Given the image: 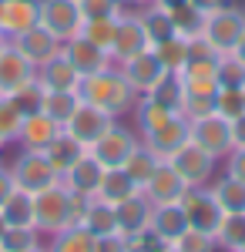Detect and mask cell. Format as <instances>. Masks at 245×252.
<instances>
[{"label": "cell", "instance_id": "obj_21", "mask_svg": "<svg viewBox=\"0 0 245 252\" xmlns=\"http://www.w3.org/2000/svg\"><path fill=\"white\" fill-rule=\"evenodd\" d=\"M61 131H64V125H57L51 115H44L37 108V111H27L17 141H20V148H27V152H44Z\"/></svg>", "mask_w": 245, "mask_h": 252}, {"label": "cell", "instance_id": "obj_50", "mask_svg": "<svg viewBox=\"0 0 245 252\" xmlns=\"http://www.w3.org/2000/svg\"><path fill=\"white\" fill-rule=\"evenodd\" d=\"M195 10H202V14H212V10H218V7H225L232 0H188Z\"/></svg>", "mask_w": 245, "mask_h": 252}, {"label": "cell", "instance_id": "obj_2", "mask_svg": "<svg viewBox=\"0 0 245 252\" xmlns=\"http://www.w3.org/2000/svg\"><path fill=\"white\" fill-rule=\"evenodd\" d=\"M84 205H88L84 195L71 192L64 182H57L34 195V225L40 235H54L67 225H77L84 215Z\"/></svg>", "mask_w": 245, "mask_h": 252}, {"label": "cell", "instance_id": "obj_59", "mask_svg": "<svg viewBox=\"0 0 245 252\" xmlns=\"http://www.w3.org/2000/svg\"><path fill=\"white\" fill-rule=\"evenodd\" d=\"M242 252H245V246H242Z\"/></svg>", "mask_w": 245, "mask_h": 252}, {"label": "cell", "instance_id": "obj_31", "mask_svg": "<svg viewBox=\"0 0 245 252\" xmlns=\"http://www.w3.org/2000/svg\"><path fill=\"white\" fill-rule=\"evenodd\" d=\"M215 242L225 252H242L245 246V212H225L218 229H215Z\"/></svg>", "mask_w": 245, "mask_h": 252}, {"label": "cell", "instance_id": "obj_38", "mask_svg": "<svg viewBox=\"0 0 245 252\" xmlns=\"http://www.w3.org/2000/svg\"><path fill=\"white\" fill-rule=\"evenodd\" d=\"M148 97H154L158 104H165V108H171V111L182 115V104H185V84H182L178 74H165V78L148 91Z\"/></svg>", "mask_w": 245, "mask_h": 252}, {"label": "cell", "instance_id": "obj_8", "mask_svg": "<svg viewBox=\"0 0 245 252\" xmlns=\"http://www.w3.org/2000/svg\"><path fill=\"white\" fill-rule=\"evenodd\" d=\"M138 141H141L138 131H131V128H124V125H118V121H114L111 128L97 138L88 152H91L104 168H114V165H124V158L138 148Z\"/></svg>", "mask_w": 245, "mask_h": 252}, {"label": "cell", "instance_id": "obj_35", "mask_svg": "<svg viewBox=\"0 0 245 252\" xmlns=\"http://www.w3.org/2000/svg\"><path fill=\"white\" fill-rule=\"evenodd\" d=\"M171 115H178V111L158 104V101L148 97V94H141L138 101H134V118H138V131H141V135H145V131H154L158 125H165Z\"/></svg>", "mask_w": 245, "mask_h": 252}, {"label": "cell", "instance_id": "obj_1", "mask_svg": "<svg viewBox=\"0 0 245 252\" xmlns=\"http://www.w3.org/2000/svg\"><path fill=\"white\" fill-rule=\"evenodd\" d=\"M77 97L81 101H88V104H94L101 111H108L111 118H124L134 111V88L128 84V78L121 74V67L111 64V67H104V71H97V74H88V78H81L77 84Z\"/></svg>", "mask_w": 245, "mask_h": 252}, {"label": "cell", "instance_id": "obj_56", "mask_svg": "<svg viewBox=\"0 0 245 252\" xmlns=\"http://www.w3.org/2000/svg\"><path fill=\"white\" fill-rule=\"evenodd\" d=\"M24 252H44V246H34V249H24Z\"/></svg>", "mask_w": 245, "mask_h": 252}, {"label": "cell", "instance_id": "obj_19", "mask_svg": "<svg viewBox=\"0 0 245 252\" xmlns=\"http://www.w3.org/2000/svg\"><path fill=\"white\" fill-rule=\"evenodd\" d=\"M114 219H118V235H124V239L145 235L151 222V202L141 192H134L131 198L114 205Z\"/></svg>", "mask_w": 245, "mask_h": 252}, {"label": "cell", "instance_id": "obj_25", "mask_svg": "<svg viewBox=\"0 0 245 252\" xmlns=\"http://www.w3.org/2000/svg\"><path fill=\"white\" fill-rule=\"evenodd\" d=\"M134 192H141V185H138V182H134L131 175L121 168V165H114V168H104V175H101V185H97V195H94V198H104V202L118 205V202L131 198Z\"/></svg>", "mask_w": 245, "mask_h": 252}, {"label": "cell", "instance_id": "obj_4", "mask_svg": "<svg viewBox=\"0 0 245 252\" xmlns=\"http://www.w3.org/2000/svg\"><path fill=\"white\" fill-rule=\"evenodd\" d=\"M7 168L14 175V185H17V189H27V192H34V195L61 182L44 152H27V148H20V155L14 158Z\"/></svg>", "mask_w": 245, "mask_h": 252}, {"label": "cell", "instance_id": "obj_11", "mask_svg": "<svg viewBox=\"0 0 245 252\" xmlns=\"http://www.w3.org/2000/svg\"><path fill=\"white\" fill-rule=\"evenodd\" d=\"M114 121H118V118H111L108 111H101V108H94V104L81 101V104H77V111L71 115V121L64 125V131H67L71 138H77L84 148H91V145H94L97 138L111 128Z\"/></svg>", "mask_w": 245, "mask_h": 252}, {"label": "cell", "instance_id": "obj_26", "mask_svg": "<svg viewBox=\"0 0 245 252\" xmlns=\"http://www.w3.org/2000/svg\"><path fill=\"white\" fill-rule=\"evenodd\" d=\"M44 155H47V161H51V168L57 172V178H64L67 175V168L74 165L81 155H88V148L77 141V138H71L67 131H61V135L44 148Z\"/></svg>", "mask_w": 245, "mask_h": 252}, {"label": "cell", "instance_id": "obj_3", "mask_svg": "<svg viewBox=\"0 0 245 252\" xmlns=\"http://www.w3.org/2000/svg\"><path fill=\"white\" fill-rule=\"evenodd\" d=\"M242 31H245V10L235 3H225V7L205 14V20H202V37L212 44L215 54L232 51L242 37Z\"/></svg>", "mask_w": 245, "mask_h": 252}, {"label": "cell", "instance_id": "obj_18", "mask_svg": "<svg viewBox=\"0 0 245 252\" xmlns=\"http://www.w3.org/2000/svg\"><path fill=\"white\" fill-rule=\"evenodd\" d=\"M34 78H37V67L24 58L14 44H7L3 54H0V94H17L20 88L31 84Z\"/></svg>", "mask_w": 245, "mask_h": 252}, {"label": "cell", "instance_id": "obj_32", "mask_svg": "<svg viewBox=\"0 0 245 252\" xmlns=\"http://www.w3.org/2000/svg\"><path fill=\"white\" fill-rule=\"evenodd\" d=\"M154 51V58L161 61V67L168 71V74H178L185 64H188V58H191V51H188V37H168V40H161V44H154L151 47Z\"/></svg>", "mask_w": 245, "mask_h": 252}, {"label": "cell", "instance_id": "obj_49", "mask_svg": "<svg viewBox=\"0 0 245 252\" xmlns=\"http://www.w3.org/2000/svg\"><path fill=\"white\" fill-rule=\"evenodd\" d=\"M232 148H245V115L232 121Z\"/></svg>", "mask_w": 245, "mask_h": 252}, {"label": "cell", "instance_id": "obj_33", "mask_svg": "<svg viewBox=\"0 0 245 252\" xmlns=\"http://www.w3.org/2000/svg\"><path fill=\"white\" fill-rule=\"evenodd\" d=\"M141 24H145V34H148L151 47L154 44H161V40L175 37V24H171V14L165 7H158V3H148V7H141Z\"/></svg>", "mask_w": 245, "mask_h": 252}, {"label": "cell", "instance_id": "obj_20", "mask_svg": "<svg viewBox=\"0 0 245 252\" xmlns=\"http://www.w3.org/2000/svg\"><path fill=\"white\" fill-rule=\"evenodd\" d=\"M64 54H67V61L77 67V74L81 78H88V74H97V71H104V67H111L114 61L108 51H101L97 44H91L88 37H71L64 40Z\"/></svg>", "mask_w": 245, "mask_h": 252}, {"label": "cell", "instance_id": "obj_23", "mask_svg": "<svg viewBox=\"0 0 245 252\" xmlns=\"http://www.w3.org/2000/svg\"><path fill=\"white\" fill-rule=\"evenodd\" d=\"M101 175H104V165H101V161L88 152V155H81L74 165L67 168V175H64L61 182H64L71 192L84 195V198H94V195H97V185H101Z\"/></svg>", "mask_w": 245, "mask_h": 252}, {"label": "cell", "instance_id": "obj_7", "mask_svg": "<svg viewBox=\"0 0 245 252\" xmlns=\"http://www.w3.org/2000/svg\"><path fill=\"white\" fill-rule=\"evenodd\" d=\"M171 168L185 178V185H208L212 178H215V165H218V158L208 155L202 145H195V141H185L175 155L168 158Z\"/></svg>", "mask_w": 245, "mask_h": 252}, {"label": "cell", "instance_id": "obj_9", "mask_svg": "<svg viewBox=\"0 0 245 252\" xmlns=\"http://www.w3.org/2000/svg\"><path fill=\"white\" fill-rule=\"evenodd\" d=\"M191 141L202 145L208 155H215L218 161L232 152V121L222 118L218 111H212L205 118H195L191 121Z\"/></svg>", "mask_w": 245, "mask_h": 252}, {"label": "cell", "instance_id": "obj_47", "mask_svg": "<svg viewBox=\"0 0 245 252\" xmlns=\"http://www.w3.org/2000/svg\"><path fill=\"white\" fill-rule=\"evenodd\" d=\"M97 252H131L128 249V239H124V235H101V239H97Z\"/></svg>", "mask_w": 245, "mask_h": 252}, {"label": "cell", "instance_id": "obj_13", "mask_svg": "<svg viewBox=\"0 0 245 252\" xmlns=\"http://www.w3.org/2000/svg\"><path fill=\"white\" fill-rule=\"evenodd\" d=\"M178 78H182V84H185V94L215 97V91H218V54L188 58V64L178 71Z\"/></svg>", "mask_w": 245, "mask_h": 252}, {"label": "cell", "instance_id": "obj_52", "mask_svg": "<svg viewBox=\"0 0 245 252\" xmlns=\"http://www.w3.org/2000/svg\"><path fill=\"white\" fill-rule=\"evenodd\" d=\"M158 7H165V10H175V7H182V3H188V0H154Z\"/></svg>", "mask_w": 245, "mask_h": 252}, {"label": "cell", "instance_id": "obj_17", "mask_svg": "<svg viewBox=\"0 0 245 252\" xmlns=\"http://www.w3.org/2000/svg\"><path fill=\"white\" fill-rule=\"evenodd\" d=\"M14 47H17L24 58L31 61L34 67H40V64H47V61L54 58V54H61V40L47 31V27H40V24H34L31 31H24V34H17V37L10 40Z\"/></svg>", "mask_w": 245, "mask_h": 252}, {"label": "cell", "instance_id": "obj_58", "mask_svg": "<svg viewBox=\"0 0 245 252\" xmlns=\"http://www.w3.org/2000/svg\"><path fill=\"white\" fill-rule=\"evenodd\" d=\"M3 145H7V138H3V135H0V152H3Z\"/></svg>", "mask_w": 245, "mask_h": 252}, {"label": "cell", "instance_id": "obj_44", "mask_svg": "<svg viewBox=\"0 0 245 252\" xmlns=\"http://www.w3.org/2000/svg\"><path fill=\"white\" fill-rule=\"evenodd\" d=\"M215 111L228 121H235L239 115H245V91H235V88H218L215 91Z\"/></svg>", "mask_w": 245, "mask_h": 252}, {"label": "cell", "instance_id": "obj_39", "mask_svg": "<svg viewBox=\"0 0 245 252\" xmlns=\"http://www.w3.org/2000/svg\"><path fill=\"white\" fill-rule=\"evenodd\" d=\"M114 31H118V17H97V20H84L81 37H88L91 44H97L101 51H108V54H111Z\"/></svg>", "mask_w": 245, "mask_h": 252}, {"label": "cell", "instance_id": "obj_46", "mask_svg": "<svg viewBox=\"0 0 245 252\" xmlns=\"http://www.w3.org/2000/svg\"><path fill=\"white\" fill-rule=\"evenodd\" d=\"M225 175L245 182V148H232V152L225 155Z\"/></svg>", "mask_w": 245, "mask_h": 252}, {"label": "cell", "instance_id": "obj_10", "mask_svg": "<svg viewBox=\"0 0 245 252\" xmlns=\"http://www.w3.org/2000/svg\"><path fill=\"white\" fill-rule=\"evenodd\" d=\"M188 138H191V121L185 115H171L168 121H165V125H158L154 131H145L141 141H145V145H148L161 161H168V158L175 155Z\"/></svg>", "mask_w": 245, "mask_h": 252}, {"label": "cell", "instance_id": "obj_30", "mask_svg": "<svg viewBox=\"0 0 245 252\" xmlns=\"http://www.w3.org/2000/svg\"><path fill=\"white\" fill-rule=\"evenodd\" d=\"M208 189L215 195V202L222 205V212H245V182L222 175V178L208 182Z\"/></svg>", "mask_w": 245, "mask_h": 252}, {"label": "cell", "instance_id": "obj_34", "mask_svg": "<svg viewBox=\"0 0 245 252\" xmlns=\"http://www.w3.org/2000/svg\"><path fill=\"white\" fill-rule=\"evenodd\" d=\"M77 104H81L77 91H44V97H40V111L51 115L57 125H67L71 115L77 111Z\"/></svg>", "mask_w": 245, "mask_h": 252}, {"label": "cell", "instance_id": "obj_43", "mask_svg": "<svg viewBox=\"0 0 245 252\" xmlns=\"http://www.w3.org/2000/svg\"><path fill=\"white\" fill-rule=\"evenodd\" d=\"M171 246H175L178 252H218L215 235L212 232H198V229H185Z\"/></svg>", "mask_w": 245, "mask_h": 252}, {"label": "cell", "instance_id": "obj_48", "mask_svg": "<svg viewBox=\"0 0 245 252\" xmlns=\"http://www.w3.org/2000/svg\"><path fill=\"white\" fill-rule=\"evenodd\" d=\"M14 189H17V185H14V175H10V168L0 161V205H3V198L14 192Z\"/></svg>", "mask_w": 245, "mask_h": 252}, {"label": "cell", "instance_id": "obj_6", "mask_svg": "<svg viewBox=\"0 0 245 252\" xmlns=\"http://www.w3.org/2000/svg\"><path fill=\"white\" fill-rule=\"evenodd\" d=\"M40 27H47L61 44L81 34L84 14L77 0H40Z\"/></svg>", "mask_w": 245, "mask_h": 252}, {"label": "cell", "instance_id": "obj_12", "mask_svg": "<svg viewBox=\"0 0 245 252\" xmlns=\"http://www.w3.org/2000/svg\"><path fill=\"white\" fill-rule=\"evenodd\" d=\"M148 47H151V40L145 34L141 14H121L118 17V31H114V44H111V61L121 64V61L134 58V54H141Z\"/></svg>", "mask_w": 245, "mask_h": 252}, {"label": "cell", "instance_id": "obj_40", "mask_svg": "<svg viewBox=\"0 0 245 252\" xmlns=\"http://www.w3.org/2000/svg\"><path fill=\"white\" fill-rule=\"evenodd\" d=\"M218 88L245 91V61H239L232 51L218 54Z\"/></svg>", "mask_w": 245, "mask_h": 252}, {"label": "cell", "instance_id": "obj_42", "mask_svg": "<svg viewBox=\"0 0 245 252\" xmlns=\"http://www.w3.org/2000/svg\"><path fill=\"white\" fill-rule=\"evenodd\" d=\"M40 246V232L34 225H7V232L0 239V249L3 252H24Z\"/></svg>", "mask_w": 245, "mask_h": 252}, {"label": "cell", "instance_id": "obj_57", "mask_svg": "<svg viewBox=\"0 0 245 252\" xmlns=\"http://www.w3.org/2000/svg\"><path fill=\"white\" fill-rule=\"evenodd\" d=\"M161 252H178V249H175V246H165V249H161Z\"/></svg>", "mask_w": 245, "mask_h": 252}, {"label": "cell", "instance_id": "obj_53", "mask_svg": "<svg viewBox=\"0 0 245 252\" xmlns=\"http://www.w3.org/2000/svg\"><path fill=\"white\" fill-rule=\"evenodd\" d=\"M124 3H134V7H148V3H154V0H124Z\"/></svg>", "mask_w": 245, "mask_h": 252}, {"label": "cell", "instance_id": "obj_28", "mask_svg": "<svg viewBox=\"0 0 245 252\" xmlns=\"http://www.w3.org/2000/svg\"><path fill=\"white\" fill-rule=\"evenodd\" d=\"M44 252H97V235H91L84 225H67L47 239Z\"/></svg>", "mask_w": 245, "mask_h": 252}, {"label": "cell", "instance_id": "obj_22", "mask_svg": "<svg viewBox=\"0 0 245 252\" xmlns=\"http://www.w3.org/2000/svg\"><path fill=\"white\" fill-rule=\"evenodd\" d=\"M188 229V219H185V209L182 202H165V205H151V222L148 232L154 239H161L165 246H171L178 235Z\"/></svg>", "mask_w": 245, "mask_h": 252}, {"label": "cell", "instance_id": "obj_45", "mask_svg": "<svg viewBox=\"0 0 245 252\" xmlns=\"http://www.w3.org/2000/svg\"><path fill=\"white\" fill-rule=\"evenodd\" d=\"M84 20H97V17H121L124 14V0H77Z\"/></svg>", "mask_w": 245, "mask_h": 252}, {"label": "cell", "instance_id": "obj_36", "mask_svg": "<svg viewBox=\"0 0 245 252\" xmlns=\"http://www.w3.org/2000/svg\"><path fill=\"white\" fill-rule=\"evenodd\" d=\"M24 118H27V108L20 104L14 94H0V135L7 141H17L20 128H24Z\"/></svg>", "mask_w": 245, "mask_h": 252}, {"label": "cell", "instance_id": "obj_16", "mask_svg": "<svg viewBox=\"0 0 245 252\" xmlns=\"http://www.w3.org/2000/svg\"><path fill=\"white\" fill-rule=\"evenodd\" d=\"M40 24V0H0V34L14 40L17 34Z\"/></svg>", "mask_w": 245, "mask_h": 252}, {"label": "cell", "instance_id": "obj_5", "mask_svg": "<svg viewBox=\"0 0 245 252\" xmlns=\"http://www.w3.org/2000/svg\"><path fill=\"white\" fill-rule=\"evenodd\" d=\"M182 209H185V219H188V229H198V232H212L218 229L222 222V205L215 202V195L208 185H188L185 195H182Z\"/></svg>", "mask_w": 245, "mask_h": 252}, {"label": "cell", "instance_id": "obj_51", "mask_svg": "<svg viewBox=\"0 0 245 252\" xmlns=\"http://www.w3.org/2000/svg\"><path fill=\"white\" fill-rule=\"evenodd\" d=\"M232 54H235L239 61H245V31H242V37H239V44L232 47Z\"/></svg>", "mask_w": 245, "mask_h": 252}, {"label": "cell", "instance_id": "obj_41", "mask_svg": "<svg viewBox=\"0 0 245 252\" xmlns=\"http://www.w3.org/2000/svg\"><path fill=\"white\" fill-rule=\"evenodd\" d=\"M168 14H171V24H175V34H178V37H198V34H202L205 14L195 10L191 3H182V7H175Z\"/></svg>", "mask_w": 245, "mask_h": 252}, {"label": "cell", "instance_id": "obj_15", "mask_svg": "<svg viewBox=\"0 0 245 252\" xmlns=\"http://www.w3.org/2000/svg\"><path fill=\"white\" fill-rule=\"evenodd\" d=\"M185 178L171 168V161H158V168L151 172V178L141 185V195L148 198L151 205H165V202H182L185 195Z\"/></svg>", "mask_w": 245, "mask_h": 252}, {"label": "cell", "instance_id": "obj_37", "mask_svg": "<svg viewBox=\"0 0 245 252\" xmlns=\"http://www.w3.org/2000/svg\"><path fill=\"white\" fill-rule=\"evenodd\" d=\"M158 161H161V158L154 155V152H151V148L145 145V141H138V148H134L131 155L124 158V165H121V168H124V172L131 175V178L138 182V185H145V182L151 178V172L158 168Z\"/></svg>", "mask_w": 245, "mask_h": 252}, {"label": "cell", "instance_id": "obj_60", "mask_svg": "<svg viewBox=\"0 0 245 252\" xmlns=\"http://www.w3.org/2000/svg\"><path fill=\"white\" fill-rule=\"evenodd\" d=\"M0 252H3V249H0Z\"/></svg>", "mask_w": 245, "mask_h": 252}, {"label": "cell", "instance_id": "obj_14", "mask_svg": "<svg viewBox=\"0 0 245 252\" xmlns=\"http://www.w3.org/2000/svg\"><path fill=\"white\" fill-rule=\"evenodd\" d=\"M118 67H121V74L128 78V84L134 88V94H138V97L148 94L151 88L168 74V71L161 67V61L154 58L151 47H148V51H141V54H134V58H128V61H121Z\"/></svg>", "mask_w": 245, "mask_h": 252}, {"label": "cell", "instance_id": "obj_27", "mask_svg": "<svg viewBox=\"0 0 245 252\" xmlns=\"http://www.w3.org/2000/svg\"><path fill=\"white\" fill-rule=\"evenodd\" d=\"M77 225H84L91 235H114L118 232V219H114V205L111 202H104V198H88V205H84V215H81V222Z\"/></svg>", "mask_w": 245, "mask_h": 252}, {"label": "cell", "instance_id": "obj_55", "mask_svg": "<svg viewBox=\"0 0 245 252\" xmlns=\"http://www.w3.org/2000/svg\"><path fill=\"white\" fill-rule=\"evenodd\" d=\"M7 44H10V40H7L3 34H0V54H3V47H7Z\"/></svg>", "mask_w": 245, "mask_h": 252}, {"label": "cell", "instance_id": "obj_54", "mask_svg": "<svg viewBox=\"0 0 245 252\" xmlns=\"http://www.w3.org/2000/svg\"><path fill=\"white\" fill-rule=\"evenodd\" d=\"M3 232H7V222H3V215H0V239H3Z\"/></svg>", "mask_w": 245, "mask_h": 252}, {"label": "cell", "instance_id": "obj_24", "mask_svg": "<svg viewBox=\"0 0 245 252\" xmlns=\"http://www.w3.org/2000/svg\"><path fill=\"white\" fill-rule=\"evenodd\" d=\"M37 81L44 84V91H77L81 74H77V67L67 61L64 47H61V54H54L47 64L37 67Z\"/></svg>", "mask_w": 245, "mask_h": 252}, {"label": "cell", "instance_id": "obj_29", "mask_svg": "<svg viewBox=\"0 0 245 252\" xmlns=\"http://www.w3.org/2000/svg\"><path fill=\"white\" fill-rule=\"evenodd\" d=\"M0 215L7 225H34V192L27 189H14V192L3 198ZM37 229V225H34Z\"/></svg>", "mask_w": 245, "mask_h": 252}]
</instances>
